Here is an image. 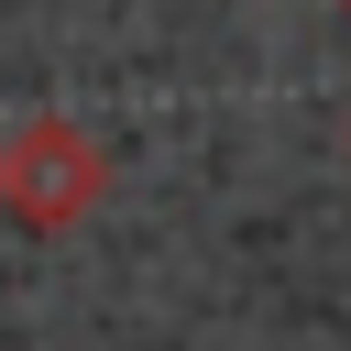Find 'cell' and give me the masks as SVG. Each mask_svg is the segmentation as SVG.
I'll list each match as a JSON object with an SVG mask.
<instances>
[{"label":"cell","instance_id":"cell-2","mask_svg":"<svg viewBox=\"0 0 351 351\" xmlns=\"http://www.w3.org/2000/svg\"><path fill=\"white\" fill-rule=\"evenodd\" d=\"M340 11H351V0H340Z\"/></svg>","mask_w":351,"mask_h":351},{"label":"cell","instance_id":"cell-1","mask_svg":"<svg viewBox=\"0 0 351 351\" xmlns=\"http://www.w3.org/2000/svg\"><path fill=\"white\" fill-rule=\"evenodd\" d=\"M99 197H110V154H99L66 110L0 132V219H11V230H44V241H55V230H77Z\"/></svg>","mask_w":351,"mask_h":351}]
</instances>
